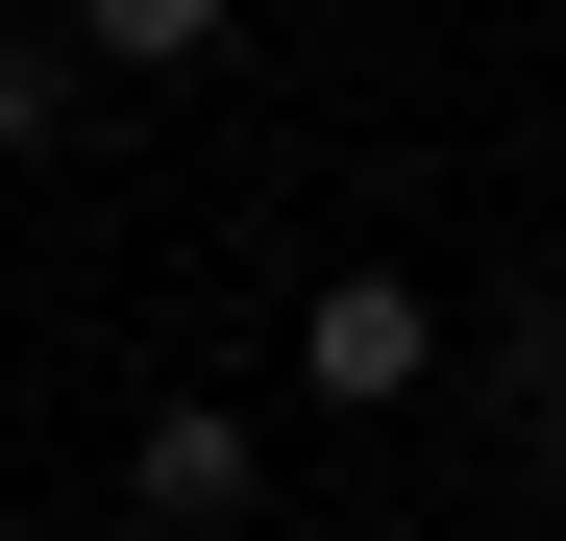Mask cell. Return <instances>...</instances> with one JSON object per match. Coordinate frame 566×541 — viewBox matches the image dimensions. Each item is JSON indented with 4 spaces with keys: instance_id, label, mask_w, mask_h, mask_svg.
Here are the masks:
<instances>
[{
    "instance_id": "cell-6",
    "label": "cell",
    "mask_w": 566,
    "mask_h": 541,
    "mask_svg": "<svg viewBox=\"0 0 566 541\" xmlns=\"http://www.w3.org/2000/svg\"><path fill=\"white\" fill-rule=\"evenodd\" d=\"M542 492H566V394H542Z\"/></svg>"
},
{
    "instance_id": "cell-4",
    "label": "cell",
    "mask_w": 566,
    "mask_h": 541,
    "mask_svg": "<svg viewBox=\"0 0 566 541\" xmlns=\"http://www.w3.org/2000/svg\"><path fill=\"white\" fill-rule=\"evenodd\" d=\"M74 50H99V74H198V50H222V0H99Z\"/></svg>"
},
{
    "instance_id": "cell-1",
    "label": "cell",
    "mask_w": 566,
    "mask_h": 541,
    "mask_svg": "<svg viewBox=\"0 0 566 541\" xmlns=\"http://www.w3.org/2000/svg\"><path fill=\"white\" fill-rule=\"evenodd\" d=\"M419 370H443L419 270H321V296H296V394H419Z\"/></svg>"
},
{
    "instance_id": "cell-2",
    "label": "cell",
    "mask_w": 566,
    "mask_h": 541,
    "mask_svg": "<svg viewBox=\"0 0 566 541\" xmlns=\"http://www.w3.org/2000/svg\"><path fill=\"white\" fill-rule=\"evenodd\" d=\"M124 492H148L172 541H198V517H247V492H271V418H247V394H172V418L124 443Z\"/></svg>"
},
{
    "instance_id": "cell-3",
    "label": "cell",
    "mask_w": 566,
    "mask_h": 541,
    "mask_svg": "<svg viewBox=\"0 0 566 541\" xmlns=\"http://www.w3.org/2000/svg\"><path fill=\"white\" fill-rule=\"evenodd\" d=\"M74 99H99V50H74V25H0V148H50Z\"/></svg>"
},
{
    "instance_id": "cell-5",
    "label": "cell",
    "mask_w": 566,
    "mask_h": 541,
    "mask_svg": "<svg viewBox=\"0 0 566 541\" xmlns=\"http://www.w3.org/2000/svg\"><path fill=\"white\" fill-rule=\"evenodd\" d=\"M542 370H566V270H542Z\"/></svg>"
}]
</instances>
